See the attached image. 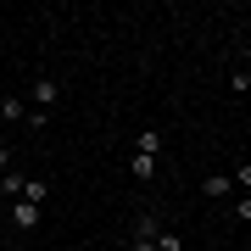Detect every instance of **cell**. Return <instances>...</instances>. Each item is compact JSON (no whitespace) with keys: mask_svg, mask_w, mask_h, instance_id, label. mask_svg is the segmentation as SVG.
Instances as JSON below:
<instances>
[{"mask_svg":"<svg viewBox=\"0 0 251 251\" xmlns=\"http://www.w3.org/2000/svg\"><path fill=\"white\" fill-rule=\"evenodd\" d=\"M11 229H17V234H34L39 229V206L34 201H11Z\"/></svg>","mask_w":251,"mask_h":251,"instance_id":"obj_1","label":"cell"},{"mask_svg":"<svg viewBox=\"0 0 251 251\" xmlns=\"http://www.w3.org/2000/svg\"><path fill=\"white\" fill-rule=\"evenodd\" d=\"M56 100H62V84H56V78H39V84H34V100H28V106H34V112H50Z\"/></svg>","mask_w":251,"mask_h":251,"instance_id":"obj_2","label":"cell"},{"mask_svg":"<svg viewBox=\"0 0 251 251\" xmlns=\"http://www.w3.org/2000/svg\"><path fill=\"white\" fill-rule=\"evenodd\" d=\"M162 151V128H140V140H134V156H156Z\"/></svg>","mask_w":251,"mask_h":251,"instance_id":"obj_3","label":"cell"},{"mask_svg":"<svg viewBox=\"0 0 251 251\" xmlns=\"http://www.w3.org/2000/svg\"><path fill=\"white\" fill-rule=\"evenodd\" d=\"M23 184H28V179H23L17 168H11V173H0V196H17V201H23Z\"/></svg>","mask_w":251,"mask_h":251,"instance_id":"obj_4","label":"cell"},{"mask_svg":"<svg viewBox=\"0 0 251 251\" xmlns=\"http://www.w3.org/2000/svg\"><path fill=\"white\" fill-rule=\"evenodd\" d=\"M201 190H206V196H234V179H229V173H212Z\"/></svg>","mask_w":251,"mask_h":251,"instance_id":"obj_5","label":"cell"},{"mask_svg":"<svg viewBox=\"0 0 251 251\" xmlns=\"http://www.w3.org/2000/svg\"><path fill=\"white\" fill-rule=\"evenodd\" d=\"M0 117H6V123H23V117H28V100H0Z\"/></svg>","mask_w":251,"mask_h":251,"instance_id":"obj_6","label":"cell"},{"mask_svg":"<svg viewBox=\"0 0 251 251\" xmlns=\"http://www.w3.org/2000/svg\"><path fill=\"white\" fill-rule=\"evenodd\" d=\"M134 179H140V184L156 179V156H134Z\"/></svg>","mask_w":251,"mask_h":251,"instance_id":"obj_7","label":"cell"},{"mask_svg":"<svg viewBox=\"0 0 251 251\" xmlns=\"http://www.w3.org/2000/svg\"><path fill=\"white\" fill-rule=\"evenodd\" d=\"M23 201H34V206H45V179H28V184H23Z\"/></svg>","mask_w":251,"mask_h":251,"instance_id":"obj_8","label":"cell"},{"mask_svg":"<svg viewBox=\"0 0 251 251\" xmlns=\"http://www.w3.org/2000/svg\"><path fill=\"white\" fill-rule=\"evenodd\" d=\"M156 251H184V246H179V234H168V229H156Z\"/></svg>","mask_w":251,"mask_h":251,"instance_id":"obj_9","label":"cell"},{"mask_svg":"<svg viewBox=\"0 0 251 251\" xmlns=\"http://www.w3.org/2000/svg\"><path fill=\"white\" fill-rule=\"evenodd\" d=\"M234 190H251V162H240V168H234Z\"/></svg>","mask_w":251,"mask_h":251,"instance_id":"obj_10","label":"cell"},{"mask_svg":"<svg viewBox=\"0 0 251 251\" xmlns=\"http://www.w3.org/2000/svg\"><path fill=\"white\" fill-rule=\"evenodd\" d=\"M234 218H240V224H251V196H240V201H234Z\"/></svg>","mask_w":251,"mask_h":251,"instance_id":"obj_11","label":"cell"},{"mask_svg":"<svg viewBox=\"0 0 251 251\" xmlns=\"http://www.w3.org/2000/svg\"><path fill=\"white\" fill-rule=\"evenodd\" d=\"M11 156H17V151H11V145H0V173H11Z\"/></svg>","mask_w":251,"mask_h":251,"instance_id":"obj_12","label":"cell"},{"mask_svg":"<svg viewBox=\"0 0 251 251\" xmlns=\"http://www.w3.org/2000/svg\"><path fill=\"white\" fill-rule=\"evenodd\" d=\"M128 251H156V240H140V234H134V240H128Z\"/></svg>","mask_w":251,"mask_h":251,"instance_id":"obj_13","label":"cell"},{"mask_svg":"<svg viewBox=\"0 0 251 251\" xmlns=\"http://www.w3.org/2000/svg\"><path fill=\"white\" fill-rule=\"evenodd\" d=\"M246 112H251V95H246Z\"/></svg>","mask_w":251,"mask_h":251,"instance_id":"obj_14","label":"cell"},{"mask_svg":"<svg viewBox=\"0 0 251 251\" xmlns=\"http://www.w3.org/2000/svg\"><path fill=\"white\" fill-rule=\"evenodd\" d=\"M11 251H28V246H11Z\"/></svg>","mask_w":251,"mask_h":251,"instance_id":"obj_15","label":"cell"}]
</instances>
